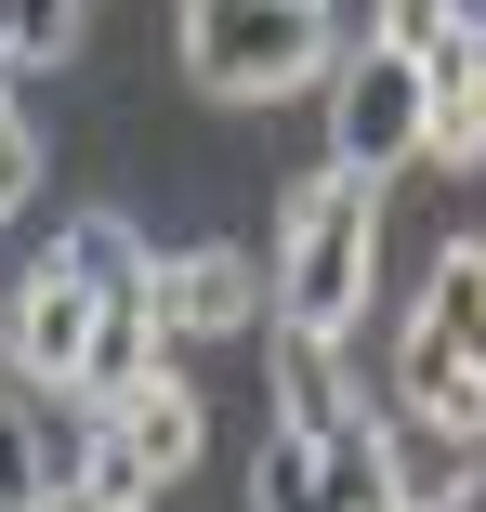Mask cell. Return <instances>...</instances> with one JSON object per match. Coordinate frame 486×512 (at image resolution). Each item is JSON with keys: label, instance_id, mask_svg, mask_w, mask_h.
I'll list each match as a JSON object with an SVG mask.
<instances>
[{"label": "cell", "instance_id": "cell-12", "mask_svg": "<svg viewBox=\"0 0 486 512\" xmlns=\"http://www.w3.org/2000/svg\"><path fill=\"white\" fill-rule=\"evenodd\" d=\"M408 329H434L447 355L486 368V237H447V250L421 263V316H408Z\"/></svg>", "mask_w": 486, "mask_h": 512}, {"label": "cell", "instance_id": "cell-9", "mask_svg": "<svg viewBox=\"0 0 486 512\" xmlns=\"http://www.w3.org/2000/svg\"><path fill=\"white\" fill-rule=\"evenodd\" d=\"M368 434H381V473H395V512H460V499L486 486V447L408 421V407H368Z\"/></svg>", "mask_w": 486, "mask_h": 512}, {"label": "cell", "instance_id": "cell-8", "mask_svg": "<svg viewBox=\"0 0 486 512\" xmlns=\"http://www.w3.org/2000/svg\"><path fill=\"white\" fill-rule=\"evenodd\" d=\"M421 158L434 171H486V14L421 66Z\"/></svg>", "mask_w": 486, "mask_h": 512}, {"label": "cell", "instance_id": "cell-5", "mask_svg": "<svg viewBox=\"0 0 486 512\" xmlns=\"http://www.w3.org/2000/svg\"><path fill=\"white\" fill-rule=\"evenodd\" d=\"M145 316H158V342L184 355V342H237V329H263L276 302H263V263H250V250L198 237V250H158V263H145Z\"/></svg>", "mask_w": 486, "mask_h": 512}, {"label": "cell", "instance_id": "cell-10", "mask_svg": "<svg viewBox=\"0 0 486 512\" xmlns=\"http://www.w3.org/2000/svg\"><path fill=\"white\" fill-rule=\"evenodd\" d=\"M395 407L434 421V434H460V447H486V368L447 355L434 329H395Z\"/></svg>", "mask_w": 486, "mask_h": 512}, {"label": "cell", "instance_id": "cell-14", "mask_svg": "<svg viewBox=\"0 0 486 512\" xmlns=\"http://www.w3.org/2000/svg\"><path fill=\"white\" fill-rule=\"evenodd\" d=\"M316 499H329V512H395V473H381V434H368V421L316 447Z\"/></svg>", "mask_w": 486, "mask_h": 512}, {"label": "cell", "instance_id": "cell-18", "mask_svg": "<svg viewBox=\"0 0 486 512\" xmlns=\"http://www.w3.org/2000/svg\"><path fill=\"white\" fill-rule=\"evenodd\" d=\"M27 197H40V132H27V106H14V119H0V224H14Z\"/></svg>", "mask_w": 486, "mask_h": 512}, {"label": "cell", "instance_id": "cell-13", "mask_svg": "<svg viewBox=\"0 0 486 512\" xmlns=\"http://www.w3.org/2000/svg\"><path fill=\"white\" fill-rule=\"evenodd\" d=\"M79 40H92V0H0V66H14V79L66 66Z\"/></svg>", "mask_w": 486, "mask_h": 512}, {"label": "cell", "instance_id": "cell-17", "mask_svg": "<svg viewBox=\"0 0 486 512\" xmlns=\"http://www.w3.org/2000/svg\"><path fill=\"white\" fill-rule=\"evenodd\" d=\"M0 512H53V486H40V407L27 394L0 407Z\"/></svg>", "mask_w": 486, "mask_h": 512}, {"label": "cell", "instance_id": "cell-4", "mask_svg": "<svg viewBox=\"0 0 486 512\" xmlns=\"http://www.w3.org/2000/svg\"><path fill=\"white\" fill-rule=\"evenodd\" d=\"M92 421H106V473H92V486H145V499H171L184 473L211 460V394L184 381V355H158L132 394L92 407Z\"/></svg>", "mask_w": 486, "mask_h": 512}, {"label": "cell", "instance_id": "cell-1", "mask_svg": "<svg viewBox=\"0 0 486 512\" xmlns=\"http://www.w3.org/2000/svg\"><path fill=\"white\" fill-rule=\"evenodd\" d=\"M263 302H276V329L342 342L368 302H381V184H355V171H329V158H316V171H289Z\"/></svg>", "mask_w": 486, "mask_h": 512}, {"label": "cell", "instance_id": "cell-7", "mask_svg": "<svg viewBox=\"0 0 486 512\" xmlns=\"http://www.w3.org/2000/svg\"><path fill=\"white\" fill-rule=\"evenodd\" d=\"M263 381H276V434H303V447H329V434L368 421L342 342H316V329H263Z\"/></svg>", "mask_w": 486, "mask_h": 512}, {"label": "cell", "instance_id": "cell-19", "mask_svg": "<svg viewBox=\"0 0 486 512\" xmlns=\"http://www.w3.org/2000/svg\"><path fill=\"white\" fill-rule=\"evenodd\" d=\"M14 106H27V92H14V66H0V119H14Z\"/></svg>", "mask_w": 486, "mask_h": 512}, {"label": "cell", "instance_id": "cell-16", "mask_svg": "<svg viewBox=\"0 0 486 512\" xmlns=\"http://www.w3.org/2000/svg\"><path fill=\"white\" fill-rule=\"evenodd\" d=\"M250 512H329V499H316V447H303V434H263V460H250Z\"/></svg>", "mask_w": 486, "mask_h": 512}, {"label": "cell", "instance_id": "cell-11", "mask_svg": "<svg viewBox=\"0 0 486 512\" xmlns=\"http://www.w3.org/2000/svg\"><path fill=\"white\" fill-rule=\"evenodd\" d=\"M53 263H66L92 302H145V263H158V237H145L132 211H79V224L53 237Z\"/></svg>", "mask_w": 486, "mask_h": 512}, {"label": "cell", "instance_id": "cell-15", "mask_svg": "<svg viewBox=\"0 0 486 512\" xmlns=\"http://www.w3.org/2000/svg\"><path fill=\"white\" fill-rule=\"evenodd\" d=\"M460 27H473V0H381V14H368V40H381V53H408V66H434Z\"/></svg>", "mask_w": 486, "mask_h": 512}, {"label": "cell", "instance_id": "cell-3", "mask_svg": "<svg viewBox=\"0 0 486 512\" xmlns=\"http://www.w3.org/2000/svg\"><path fill=\"white\" fill-rule=\"evenodd\" d=\"M316 132H329V171L395 184L421 158V66L381 53V40H342V66L316 79Z\"/></svg>", "mask_w": 486, "mask_h": 512}, {"label": "cell", "instance_id": "cell-6", "mask_svg": "<svg viewBox=\"0 0 486 512\" xmlns=\"http://www.w3.org/2000/svg\"><path fill=\"white\" fill-rule=\"evenodd\" d=\"M92 316H106V302H92L53 250L0 289V368H14L27 394H79V368H92Z\"/></svg>", "mask_w": 486, "mask_h": 512}, {"label": "cell", "instance_id": "cell-2", "mask_svg": "<svg viewBox=\"0 0 486 512\" xmlns=\"http://www.w3.org/2000/svg\"><path fill=\"white\" fill-rule=\"evenodd\" d=\"M171 53L211 106H289V92H316L342 66V14L329 0H184Z\"/></svg>", "mask_w": 486, "mask_h": 512}]
</instances>
